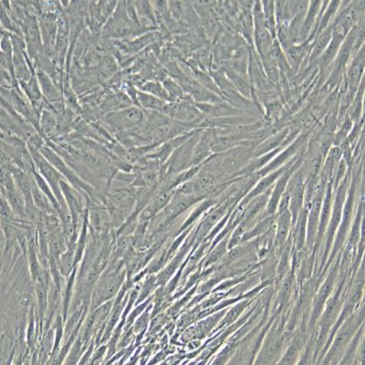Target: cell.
I'll return each mask as SVG.
<instances>
[{
	"instance_id": "obj_1",
	"label": "cell",
	"mask_w": 365,
	"mask_h": 365,
	"mask_svg": "<svg viewBox=\"0 0 365 365\" xmlns=\"http://www.w3.org/2000/svg\"><path fill=\"white\" fill-rule=\"evenodd\" d=\"M364 315V307H361L360 311L357 309L342 324L318 365H338L341 363L351 340L356 335L360 326L363 325Z\"/></svg>"
},
{
	"instance_id": "obj_2",
	"label": "cell",
	"mask_w": 365,
	"mask_h": 365,
	"mask_svg": "<svg viewBox=\"0 0 365 365\" xmlns=\"http://www.w3.org/2000/svg\"><path fill=\"white\" fill-rule=\"evenodd\" d=\"M351 172L345 177L336 188L334 189V201H332V207L330 221L327 230L325 233V250L322 265L327 262L329 255H330L332 244H334L335 235H336L339 226H340L342 212L345 200H346L349 185H350Z\"/></svg>"
},
{
	"instance_id": "obj_3",
	"label": "cell",
	"mask_w": 365,
	"mask_h": 365,
	"mask_svg": "<svg viewBox=\"0 0 365 365\" xmlns=\"http://www.w3.org/2000/svg\"><path fill=\"white\" fill-rule=\"evenodd\" d=\"M143 29L145 28L133 22L127 15L125 2H119L113 15L104 23L102 37L103 38H126L137 34H141Z\"/></svg>"
},
{
	"instance_id": "obj_4",
	"label": "cell",
	"mask_w": 365,
	"mask_h": 365,
	"mask_svg": "<svg viewBox=\"0 0 365 365\" xmlns=\"http://www.w3.org/2000/svg\"><path fill=\"white\" fill-rule=\"evenodd\" d=\"M104 122L120 133L141 132L145 125V113L139 107L131 106L107 113Z\"/></svg>"
},
{
	"instance_id": "obj_5",
	"label": "cell",
	"mask_w": 365,
	"mask_h": 365,
	"mask_svg": "<svg viewBox=\"0 0 365 365\" xmlns=\"http://www.w3.org/2000/svg\"><path fill=\"white\" fill-rule=\"evenodd\" d=\"M40 153L43 155V158L63 175L64 179H67L68 182H70L74 188H76L77 190L80 192H86L87 195H91V197H94L96 192H94L93 187H91L89 184H86V181H83V179L78 175L77 173L73 170V168H71L70 165H68L67 163L65 162L51 146L45 143L41 148Z\"/></svg>"
},
{
	"instance_id": "obj_6",
	"label": "cell",
	"mask_w": 365,
	"mask_h": 365,
	"mask_svg": "<svg viewBox=\"0 0 365 365\" xmlns=\"http://www.w3.org/2000/svg\"><path fill=\"white\" fill-rule=\"evenodd\" d=\"M339 262L334 264V266L328 274L327 278L325 279L324 283L319 289L317 293L314 296V303H312L311 321H309V327H314L317 322L319 316L325 307L326 303L330 299L334 288L336 287V282L339 274Z\"/></svg>"
},
{
	"instance_id": "obj_7",
	"label": "cell",
	"mask_w": 365,
	"mask_h": 365,
	"mask_svg": "<svg viewBox=\"0 0 365 365\" xmlns=\"http://www.w3.org/2000/svg\"><path fill=\"white\" fill-rule=\"evenodd\" d=\"M276 233H275V246L279 250H283L288 237L293 228L292 216L291 211L289 210V197L283 195L282 200L279 201L278 210L275 214Z\"/></svg>"
},
{
	"instance_id": "obj_8",
	"label": "cell",
	"mask_w": 365,
	"mask_h": 365,
	"mask_svg": "<svg viewBox=\"0 0 365 365\" xmlns=\"http://www.w3.org/2000/svg\"><path fill=\"white\" fill-rule=\"evenodd\" d=\"M364 70V51L361 48L356 54H354L345 71V84H346V96L349 102L351 103L358 88L363 81Z\"/></svg>"
},
{
	"instance_id": "obj_9",
	"label": "cell",
	"mask_w": 365,
	"mask_h": 365,
	"mask_svg": "<svg viewBox=\"0 0 365 365\" xmlns=\"http://www.w3.org/2000/svg\"><path fill=\"white\" fill-rule=\"evenodd\" d=\"M296 159L297 158L291 160L288 164L282 166V168H280L278 169V170L269 173V174L265 175V177L260 178L255 187L251 189L249 193H247L245 197L242 198V200L240 202L239 208L245 207V205L249 203L250 201L252 200L253 198L259 197V195L269 191V188L272 187L274 184H275L277 180H278V179L282 177L283 173H284L287 169H288L289 166L291 165Z\"/></svg>"
},
{
	"instance_id": "obj_10",
	"label": "cell",
	"mask_w": 365,
	"mask_h": 365,
	"mask_svg": "<svg viewBox=\"0 0 365 365\" xmlns=\"http://www.w3.org/2000/svg\"><path fill=\"white\" fill-rule=\"evenodd\" d=\"M305 138L306 137L303 135L298 137L294 143H292L284 151L280 153L276 158L272 159V161L270 162L269 164L266 165L264 168L260 169L259 171H257V178H262L265 177V175L269 174V173L278 170V169L282 168V166L288 164V163L291 161V158L299 151V149L304 145Z\"/></svg>"
},
{
	"instance_id": "obj_11",
	"label": "cell",
	"mask_w": 365,
	"mask_h": 365,
	"mask_svg": "<svg viewBox=\"0 0 365 365\" xmlns=\"http://www.w3.org/2000/svg\"><path fill=\"white\" fill-rule=\"evenodd\" d=\"M60 185L65 203H66L68 210L70 211L71 220L75 223L83 213V198L81 197V192L68 184L64 179L61 181Z\"/></svg>"
},
{
	"instance_id": "obj_12",
	"label": "cell",
	"mask_w": 365,
	"mask_h": 365,
	"mask_svg": "<svg viewBox=\"0 0 365 365\" xmlns=\"http://www.w3.org/2000/svg\"><path fill=\"white\" fill-rule=\"evenodd\" d=\"M307 341L303 334L299 332L291 339L277 365H295L301 357Z\"/></svg>"
},
{
	"instance_id": "obj_13",
	"label": "cell",
	"mask_w": 365,
	"mask_h": 365,
	"mask_svg": "<svg viewBox=\"0 0 365 365\" xmlns=\"http://www.w3.org/2000/svg\"><path fill=\"white\" fill-rule=\"evenodd\" d=\"M35 74L46 103H52L63 100V97L61 96V88L56 86V83L47 73L40 68H36Z\"/></svg>"
},
{
	"instance_id": "obj_14",
	"label": "cell",
	"mask_w": 365,
	"mask_h": 365,
	"mask_svg": "<svg viewBox=\"0 0 365 365\" xmlns=\"http://www.w3.org/2000/svg\"><path fill=\"white\" fill-rule=\"evenodd\" d=\"M322 5V2L321 1L309 2L307 13H306L304 21H303L301 34H299V43L307 41L312 31H314Z\"/></svg>"
},
{
	"instance_id": "obj_15",
	"label": "cell",
	"mask_w": 365,
	"mask_h": 365,
	"mask_svg": "<svg viewBox=\"0 0 365 365\" xmlns=\"http://www.w3.org/2000/svg\"><path fill=\"white\" fill-rule=\"evenodd\" d=\"M137 106L143 110H150V112L163 113L165 108L168 102L159 99L151 94L143 93L141 91H137L136 94Z\"/></svg>"
},
{
	"instance_id": "obj_16",
	"label": "cell",
	"mask_w": 365,
	"mask_h": 365,
	"mask_svg": "<svg viewBox=\"0 0 365 365\" xmlns=\"http://www.w3.org/2000/svg\"><path fill=\"white\" fill-rule=\"evenodd\" d=\"M332 36V24L322 31L321 34L316 36L314 42H312V48L311 53H309V61H314L317 60L324 53L326 48L331 40Z\"/></svg>"
},
{
	"instance_id": "obj_17",
	"label": "cell",
	"mask_w": 365,
	"mask_h": 365,
	"mask_svg": "<svg viewBox=\"0 0 365 365\" xmlns=\"http://www.w3.org/2000/svg\"><path fill=\"white\" fill-rule=\"evenodd\" d=\"M294 272H289L282 278V283L279 289L278 297H277V304L279 309L286 307L287 304L292 298L293 293V286H294Z\"/></svg>"
},
{
	"instance_id": "obj_18",
	"label": "cell",
	"mask_w": 365,
	"mask_h": 365,
	"mask_svg": "<svg viewBox=\"0 0 365 365\" xmlns=\"http://www.w3.org/2000/svg\"><path fill=\"white\" fill-rule=\"evenodd\" d=\"M57 126V114L48 108H42L40 117V133L43 136L53 135Z\"/></svg>"
},
{
	"instance_id": "obj_19",
	"label": "cell",
	"mask_w": 365,
	"mask_h": 365,
	"mask_svg": "<svg viewBox=\"0 0 365 365\" xmlns=\"http://www.w3.org/2000/svg\"><path fill=\"white\" fill-rule=\"evenodd\" d=\"M264 21L267 31L269 32L274 41L277 40V21L275 15V2L265 1L262 2Z\"/></svg>"
},
{
	"instance_id": "obj_20",
	"label": "cell",
	"mask_w": 365,
	"mask_h": 365,
	"mask_svg": "<svg viewBox=\"0 0 365 365\" xmlns=\"http://www.w3.org/2000/svg\"><path fill=\"white\" fill-rule=\"evenodd\" d=\"M139 87L140 91H143V93L151 94L153 96L159 98V99L165 101V102L170 103L168 94L166 93L162 83H158V81H145V83H142Z\"/></svg>"
},
{
	"instance_id": "obj_21",
	"label": "cell",
	"mask_w": 365,
	"mask_h": 365,
	"mask_svg": "<svg viewBox=\"0 0 365 365\" xmlns=\"http://www.w3.org/2000/svg\"><path fill=\"white\" fill-rule=\"evenodd\" d=\"M162 86L164 87L166 93L168 94L170 103L178 102L179 100L182 99V91L181 87L174 80L170 79V78H166V79L163 81Z\"/></svg>"
},
{
	"instance_id": "obj_22",
	"label": "cell",
	"mask_w": 365,
	"mask_h": 365,
	"mask_svg": "<svg viewBox=\"0 0 365 365\" xmlns=\"http://www.w3.org/2000/svg\"><path fill=\"white\" fill-rule=\"evenodd\" d=\"M227 247L228 241L227 240H224L222 242L220 243V245H218L216 247V250H215L213 252L211 253L210 257H208L207 260V265H210L211 263L216 262L218 259H220V257L227 252Z\"/></svg>"
}]
</instances>
